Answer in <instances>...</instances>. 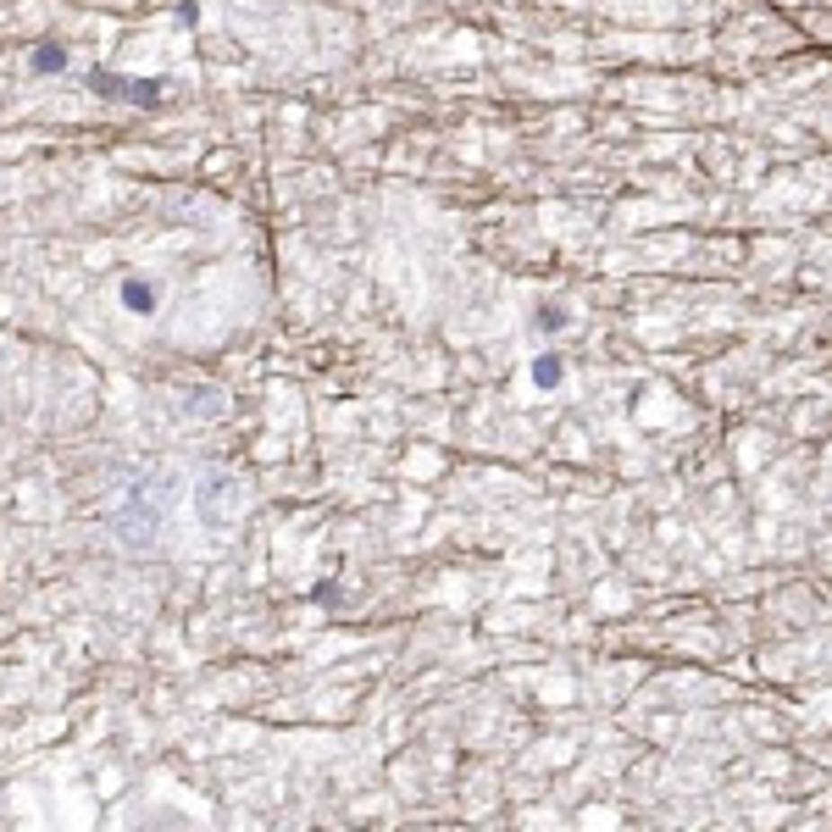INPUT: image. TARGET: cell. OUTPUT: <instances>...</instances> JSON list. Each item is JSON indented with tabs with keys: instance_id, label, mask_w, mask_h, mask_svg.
Wrapping results in <instances>:
<instances>
[{
	"instance_id": "4",
	"label": "cell",
	"mask_w": 832,
	"mask_h": 832,
	"mask_svg": "<svg viewBox=\"0 0 832 832\" xmlns=\"http://www.w3.org/2000/svg\"><path fill=\"white\" fill-rule=\"evenodd\" d=\"M533 383H538V389H561V356H538L533 361Z\"/></svg>"
},
{
	"instance_id": "2",
	"label": "cell",
	"mask_w": 832,
	"mask_h": 832,
	"mask_svg": "<svg viewBox=\"0 0 832 832\" xmlns=\"http://www.w3.org/2000/svg\"><path fill=\"white\" fill-rule=\"evenodd\" d=\"M122 305L139 311V316H150V311H155V289H150L145 278H128V283H122Z\"/></svg>"
},
{
	"instance_id": "1",
	"label": "cell",
	"mask_w": 832,
	"mask_h": 832,
	"mask_svg": "<svg viewBox=\"0 0 832 832\" xmlns=\"http://www.w3.org/2000/svg\"><path fill=\"white\" fill-rule=\"evenodd\" d=\"M89 89H94V94H122V101H134V106H155V94H162V78H117V73H89Z\"/></svg>"
},
{
	"instance_id": "5",
	"label": "cell",
	"mask_w": 832,
	"mask_h": 832,
	"mask_svg": "<svg viewBox=\"0 0 832 832\" xmlns=\"http://www.w3.org/2000/svg\"><path fill=\"white\" fill-rule=\"evenodd\" d=\"M538 328H544V333H561V328H566V311H561V305H538Z\"/></svg>"
},
{
	"instance_id": "3",
	"label": "cell",
	"mask_w": 832,
	"mask_h": 832,
	"mask_svg": "<svg viewBox=\"0 0 832 832\" xmlns=\"http://www.w3.org/2000/svg\"><path fill=\"white\" fill-rule=\"evenodd\" d=\"M34 73H67V50H61L56 40L34 50Z\"/></svg>"
}]
</instances>
